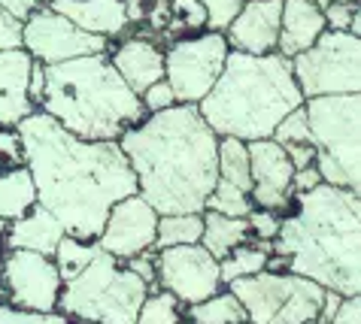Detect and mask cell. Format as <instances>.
<instances>
[{
  "label": "cell",
  "instance_id": "cell-33",
  "mask_svg": "<svg viewBox=\"0 0 361 324\" xmlns=\"http://www.w3.org/2000/svg\"><path fill=\"white\" fill-rule=\"evenodd\" d=\"M246 221H249V237H255L258 242H274L279 234V221H283V216H279V212H270V209L252 206Z\"/></svg>",
  "mask_w": 361,
  "mask_h": 324
},
{
  "label": "cell",
  "instance_id": "cell-50",
  "mask_svg": "<svg viewBox=\"0 0 361 324\" xmlns=\"http://www.w3.org/2000/svg\"><path fill=\"white\" fill-rule=\"evenodd\" d=\"M313 324H316V321H313Z\"/></svg>",
  "mask_w": 361,
  "mask_h": 324
},
{
  "label": "cell",
  "instance_id": "cell-42",
  "mask_svg": "<svg viewBox=\"0 0 361 324\" xmlns=\"http://www.w3.org/2000/svg\"><path fill=\"white\" fill-rule=\"evenodd\" d=\"M319 185H322V176H319L316 167L295 170V176H292V194H307V191H313Z\"/></svg>",
  "mask_w": 361,
  "mask_h": 324
},
{
  "label": "cell",
  "instance_id": "cell-37",
  "mask_svg": "<svg viewBox=\"0 0 361 324\" xmlns=\"http://www.w3.org/2000/svg\"><path fill=\"white\" fill-rule=\"evenodd\" d=\"M140 104H143L146 116H152V113H161V109L176 106V97H173V91H170V85L161 79V82H155L152 88H146L143 94H140Z\"/></svg>",
  "mask_w": 361,
  "mask_h": 324
},
{
  "label": "cell",
  "instance_id": "cell-6",
  "mask_svg": "<svg viewBox=\"0 0 361 324\" xmlns=\"http://www.w3.org/2000/svg\"><path fill=\"white\" fill-rule=\"evenodd\" d=\"M149 285L106 251L61 285L55 312L79 324H134Z\"/></svg>",
  "mask_w": 361,
  "mask_h": 324
},
{
  "label": "cell",
  "instance_id": "cell-41",
  "mask_svg": "<svg viewBox=\"0 0 361 324\" xmlns=\"http://www.w3.org/2000/svg\"><path fill=\"white\" fill-rule=\"evenodd\" d=\"M328 324H361V297H343Z\"/></svg>",
  "mask_w": 361,
  "mask_h": 324
},
{
  "label": "cell",
  "instance_id": "cell-31",
  "mask_svg": "<svg viewBox=\"0 0 361 324\" xmlns=\"http://www.w3.org/2000/svg\"><path fill=\"white\" fill-rule=\"evenodd\" d=\"M270 139L279 146V149H292V146H313V137H310V127H307V116H304V106L292 109L283 121L276 125V130L270 134ZM316 149V146H313Z\"/></svg>",
  "mask_w": 361,
  "mask_h": 324
},
{
  "label": "cell",
  "instance_id": "cell-49",
  "mask_svg": "<svg viewBox=\"0 0 361 324\" xmlns=\"http://www.w3.org/2000/svg\"><path fill=\"white\" fill-rule=\"evenodd\" d=\"M67 324H70V321H67Z\"/></svg>",
  "mask_w": 361,
  "mask_h": 324
},
{
  "label": "cell",
  "instance_id": "cell-27",
  "mask_svg": "<svg viewBox=\"0 0 361 324\" xmlns=\"http://www.w3.org/2000/svg\"><path fill=\"white\" fill-rule=\"evenodd\" d=\"M216 170L219 179L234 185L249 194V151L243 139L234 137H219V149H216Z\"/></svg>",
  "mask_w": 361,
  "mask_h": 324
},
{
  "label": "cell",
  "instance_id": "cell-34",
  "mask_svg": "<svg viewBox=\"0 0 361 324\" xmlns=\"http://www.w3.org/2000/svg\"><path fill=\"white\" fill-rule=\"evenodd\" d=\"M25 167V151L16 127H0V173Z\"/></svg>",
  "mask_w": 361,
  "mask_h": 324
},
{
  "label": "cell",
  "instance_id": "cell-25",
  "mask_svg": "<svg viewBox=\"0 0 361 324\" xmlns=\"http://www.w3.org/2000/svg\"><path fill=\"white\" fill-rule=\"evenodd\" d=\"M200 234H204V218L195 216V212H188V216H158L152 251L173 246H197Z\"/></svg>",
  "mask_w": 361,
  "mask_h": 324
},
{
  "label": "cell",
  "instance_id": "cell-13",
  "mask_svg": "<svg viewBox=\"0 0 361 324\" xmlns=\"http://www.w3.org/2000/svg\"><path fill=\"white\" fill-rule=\"evenodd\" d=\"M155 285L173 294L183 306L219 294V261L204 246H173L155 251Z\"/></svg>",
  "mask_w": 361,
  "mask_h": 324
},
{
  "label": "cell",
  "instance_id": "cell-17",
  "mask_svg": "<svg viewBox=\"0 0 361 324\" xmlns=\"http://www.w3.org/2000/svg\"><path fill=\"white\" fill-rule=\"evenodd\" d=\"M34 58L25 49L0 52V127H16L22 118L37 113V106L27 97Z\"/></svg>",
  "mask_w": 361,
  "mask_h": 324
},
{
  "label": "cell",
  "instance_id": "cell-35",
  "mask_svg": "<svg viewBox=\"0 0 361 324\" xmlns=\"http://www.w3.org/2000/svg\"><path fill=\"white\" fill-rule=\"evenodd\" d=\"M0 324H67V318L58 312H27L0 303Z\"/></svg>",
  "mask_w": 361,
  "mask_h": 324
},
{
  "label": "cell",
  "instance_id": "cell-8",
  "mask_svg": "<svg viewBox=\"0 0 361 324\" xmlns=\"http://www.w3.org/2000/svg\"><path fill=\"white\" fill-rule=\"evenodd\" d=\"M228 291L240 300L249 324H313L328 291L295 273H255L231 282Z\"/></svg>",
  "mask_w": 361,
  "mask_h": 324
},
{
  "label": "cell",
  "instance_id": "cell-28",
  "mask_svg": "<svg viewBox=\"0 0 361 324\" xmlns=\"http://www.w3.org/2000/svg\"><path fill=\"white\" fill-rule=\"evenodd\" d=\"M97 251L100 246L97 242H85V239H76V237H61V242L55 246V270H58V276H61V285L64 282H70L73 276H79L92 261L97 258Z\"/></svg>",
  "mask_w": 361,
  "mask_h": 324
},
{
  "label": "cell",
  "instance_id": "cell-19",
  "mask_svg": "<svg viewBox=\"0 0 361 324\" xmlns=\"http://www.w3.org/2000/svg\"><path fill=\"white\" fill-rule=\"evenodd\" d=\"M46 6L92 37L109 39L128 27L122 0H49Z\"/></svg>",
  "mask_w": 361,
  "mask_h": 324
},
{
  "label": "cell",
  "instance_id": "cell-23",
  "mask_svg": "<svg viewBox=\"0 0 361 324\" xmlns=\"http://www.w3.org/2000/svg\"><path fill=\"white\" fill-rule=\"evenodd\" d=\"M37 206V188L27 167L0 173V221H18Z\"/></svg>",
  "mask_w": 361,
  "mask_h": 324
},
{
  "label": "cell",
  "instance_id": "cell-3",
  "mask_svg": "<svg viewBox=\"0 0 361 324\" xmlns=\"http://www.w3.org/2000/svg\"><path fill=\"white\" fill-rule=\"evenodd\" d=\"M274 239L270 273H295L340 297L361 294V200L355 191L319 185L292 197Z\"/></svg>",
  "mask_w": 361,
  "mask_h": 324
},
{
  "label": "cell",
  "instance_id": "cell-24",
  "mask_svg": "<svg viewBox=\"0 0 361 324\" xmlns=\"http://www.w3.org/2000/svg\"><path fill=\"white\" fill-rule=\"evenodd\" d=\"M270 255H274V242H243L219 261V279H222V285H231L237 279L264 273Z\"/></svg>",
  "mask_w": 361,
  "mask_h": 324
},
{
  "label": "cell",
  "instance_id": "cell-16",
  "mask_svg": "<svg viewBox=\"0 0 361 324\" xmlns=\"http://www.w3.org/2000/svg\"><path fill=\"white\" fill-rule=\"evenodd\" d=\"M279 15H283V0H243L234 22L225 27L228 49L243 55H274Z\"/></svg>",
  "mask_w": 361,
  "mask_h": 324
},
{
  "label": "cell",
  "instance_id": "cell-14",
  "mask_svg": "<svg viewBox=\"0 0 361 324\" xmlns=\"http://www.w3.org/2000/svg\"><path fill=\"white\" fill-rule=\"evenodd\" d=\"M155 228H158V212L140 194H131L113 204L104 221V230L97 237V246L100 251H106V255H113L116 261L125 264V261L143 255V251H152Z\"/></svg>",
  "mask_w": 361,
  "mask_h": 324
},
{
  "label": "cell",
  "instance_id": "cell-46",
  "mask_svg": "<svg viewBox=\"0 0 361 324\" xmlns=\"http://www.w3.org/2000/svg\"><path fill=\"white\" fill-rule=\"evenodd\" d=\"M4 230H6V221H0V255H4Z\"/></svg>",
  "mask_w": 361,
  "mask_h": 324
},
{
  "label": "cell",
  "instance_id": "cell-12",
  "mask_svg": "<svg viewBox=\"0 0 361 324\" xmlns=\"http://www.w3.org/2000/svg\"><path fill=\"white\" fill-rule=\"evenodd\" d=\"M22 49L37 64L52 67L85 55H106L109 39L85 34L76 25H70L64 15L52 13L49 6H39L22 22Z\"/></svg>",
  "mask_w": 361,
  "mask_h": 324
},
{
  "label": "cell",
  "instance_id": "cell-18",
  "mask_svg": "<svg viewBox=\"0 0 361 324\" xmlns=\"http://www.w3.org/2000/svg\"><path fill=\"white\" fill-rule=\"evenodd\" d=\"M109 64L137 97L164 79V52L146 37H131L122 46H116Z\"/></svg>",
  "mask_w": 361,
  "mask_h": 324
},
{
  "label": "cell",
  "instance_id": "cell-4",
  "mask_svg": "<svg viewBox=\"0 0 361 324\" xmlns=\"http://www.w3.org/2000/svg\"><path fill=\"white\" fill-rule=\"evenodd\" d=\"M298 106H304V97L295 85L292 61L279 58L276 52H228L222 76L197 104V113L216 137L252 143L270 139L279 121Z\"/></svg>",
  "mask_w": 361,
  "mask_h": 324
},
{
  "label": "cell",
  "instance_id": "cell-26",
  "mask_svg": "<svg viewBox=\"0 0 361 324\" xmlns=\"http://www.w3.org/2000/svg\"><path fill=\"white\" fill-rule=\"evenodd\" d=\"M185 318L188 324H243L246 312L231 291H219L195 306H185Z\"/></svg>",
  "mask_w": 361,
  "mask_h": 324
},
{
  "label": "cell",
  "instance_id": "cell-30",
  "mask_svg": "<svg viewBox=\"0 0 361 324\" xmlns=\"http://www.w3.org/2000/svg\"><path fill=\"white\" fill-rule=\"evenodd\" d=\"M204 209L219 212V216H228V218H246L249 212H252V200H249L246 191H240L234 185H228V182L216 179V185H213V191H209Z\"/></svg>",
  "mask_w": 361,
  "mask_h": 324
},
{
  "label": "cell",
  "instance_id": "cell-9",
  "mask_svg": "<svg viewBox=\"0 0 361 324\" xmlns=\"http://www.w3.org/2000/svg\"><path fill=\"white\" fill-rule=\"evenodd\" d=\"M292 76L304 100L361 91V39L325 30L307 52L292 58Z\"/></svg>",
  "mask_w": 361,
  "mask_h": 324
},
{
  "label": "cell",
  "instance_id": "cell-47",
  "mask_svg": "<svg viewBox=\"0 0 361 324\" xmlns=\"http://www.w3.org/2000/svg\"><path fill=\"white\" fill-rule=\"evenodd\" d=\"M176 324H188V318H185V316H183V318H179V321H176Z\"/></svg>",
  "mask_w": 361,
  "mask_h": 324
},
{
  "label": "cell",
  "instance_id": "cell-11",
  "mask_svg": "<svg viewBox=\"0 0 361 324\" xmlns=\"http://www.w3.org/2000/svg\"><path fill=\"white\" fill-rule=\"evenodd\" d=\"M58 294H61V276L52 258L37 251L0 255V303L27 312H55Z\"/></svg>",
  "mask_w": 361,
  "mask_h": 324
},
{
  "label": "cell",
  "instance_id": "cell-15",
  "mask_svg": "<svg viewBox=\"0 0 361 324\" xmlns=\"http://www.w3.org/2000/svg\"><path fill=\"white\" fill-rule=\"evenodd\" d=\"M249 151V200L258 209L286 212L292 206V176L295 167L274 139H252Z\"/></svg>",
  "mask_w": 361,
  "mask_h": 324
},
{
  "label": "cell",
  "instance_id": "cell-39",
  "mask_svg": "<svg viewBox=\"0 0 361 324\" xmlns=\"http://www.w3.org/2000/svg\"><path fill=\"white\" fill-rule=\"evenodd\" d=\"M167 4L176 15H183V27L197 30V27L207 25V15H204V9H200L197 0H167Z\"/></svg>",
  "mask_w": 361,
  "mask_h": 324
},
{
  "label": "cell",
  "instance_id": "cell-1",
  "mask_svg": "<svg viewBox=\"0 0 361 324\" xmlns=\"http://www.w3.org/2000/svg\"><path fill=\"white\" fill-rule=\"evenodd\" d=\"M37 204L52 212L67 237L97 242L109 209L137 194L134 170L118 143H88L37 109L16 125Z\"/></svg>",
  "mask_w": 361,
  "mask_h": 324
},
{
  "label": "cell",
  "instance_id": "cell-20",
  "mask_svg": "<svg viewBox=\"0 0 361 324\" xmlns=\"http://www.w3.org/2000/svg\"><path fill=\"white\" fill-rule=\"evenodd\" d=\"M325 34L322 9L307 4V0H283V15H279V39L276 55L292 61L300 52H307L319 37Z\"/></svg>",
  "mask_w": 361,
  "mask_h": 324
},
{
  "label": "cell",
  "instance_id": "cell-38",
  "mask_svg": "<svg viewBox=\"0 0 361 324\" xmlns=\"http://www.w3.org/2000/svg\"><path fill=\"white\" fill-rule=\"evenodd\" d=\"M9 49H22V22L0 6V52H9Z\"/></svg>",
  "mask_w": 361,
  "mask_h": 324
},
{
  "label": "cell",
  "instance_id": "cell-40",
  "mask_svg": "<svg viewBox=\"0 0 361 324\" xmlns=\"http://www.w3.org/2000/svg\"><path fill=\"white\" fill-rule=\"evenodd\" d=\"M125 267L131 270L137 279H143L149 288H155V251H143V255L125 261Z\"/></svg>",
  "mask_w": 361,
  "mask_h": 324
},
{
  "label": "cell",
  "instance_id": "cell-10",
  "mask_svg": "<svg viewBox=\"0 0 361 324\" xmlns=\"http://www.w3.org/2000/svg\"><path fill=\"white\" fill-rule=\"evenodd\" d=\"M228 52L231 49L225 34H216V30L170 43L164 52V82L173 91L176 104L197 106L222 76Z\"/></svg>",
  "mask_w": 361,
  "mask_h": 324
},
{
  "label": "cell",
  "instance_id": "cell-44",
  "mask_svg": "<svg viewBox=\"0 0 361 324\" xmlns=\"http://www.w3.org/2000/svg\"><path fill=\"white\" fill-rule=\"evenodd\" d=\"M122 6H125V15H128V22H143V18H146L143 0H122Z\"/></svg>",
  "mask_w": 361,
  "mask_h": 324
},
{
  "label": "cell",
  "instance_id": "cell-36",
  "mask_svg": "<svg viewBox=\"0 0 361 324\" xmlns=\"http://www.w3.org/2000/svg\"><path fill=\"white\" fill-rule=\"evenodd\" d=\"M355 15H358V4H328V6H322L325 30H337V34H349Z\"/></svg>",
  "mask_w": 361,
  "mask_h": 324
},
{
  "label": "cell",
  "instance_id": "cell-45",
  "mask_svg": "<svg viewBox=\"0 0 361 324\" xmlns=\"http://www.w3.org/2000/svg\"><path fill=\"white\" fill-rule=\"evenodd\" d=\"M307 4H313V6L322 9V6H328V4H334V0H307Z\"/></svg>",
  "mask_w": 361,
  "mask_h": 324
},
{
  "label": "cell",
  "instance_id": "cell-29",
  "mask_svg": "<svg viewBox=\"0 0 361 324\" xmlns=\"http://www.w3.org/2000/svg\"><path fill=\"white\" fill-rule=\"evenodd\" d=\"M183 312H185L183 303L155 285V288H149L146 300L140 303L134 324H176L179 318H183Z\"/></svg>",
  "mask_w": 361,
  "mask_h": 324
},
{
  "label": "cell",
  "instance_id": "cell-48",
  "mask_svg": "<svg viewBox=\"0 0 361 324\" xmlns=\"http://www.w3.org/2000/svg\"><path fill=\"white\" fill-rule=\"evenodd\" d=\"M243 324H249V321H243Z\"/></svg>",
  "mask_w": 361,
  "mask_h": 324
},
{
  "label": "cell",
  "instance_id": "cell-22",
  "mask_svg": "<svg viewBox=\"0 0 361 324\" xmlns=\"http://www.w3.org/2000/svg\"><path fill=\"white\" fill-rule=\"evenodd\" d=\"M204 218V234H200V242L209 255L216 261H222L228 251H234L237 246H243L252 237H249V221L246 218H228V216H219V212H200Z\"/></svg>",
  "mask_w": 361,
  "mask_h": 324
},
{
  "label": "cell",
  "instance_id": "cell-43",
  "mask_svg": "<svg viewBox=\"0 0 361 324\" xmlns=\"http://www.w3.org/2000/svg\"><path fill=\"white\" fill-rule=\"evenodd\" d=\"M46 4H49V0H0V6H4L13 18H18V22H25L27 15L37 13V9L46 6Z\"/></svg>",
  "mask_w": 361,
  "mask_h": 324
},
{
  "label": "cell",
  "instance_id": "cell-2",
  "mask_svg": "<svg viewBox=\"0 0 361 324\" xmlns=\"http://www.w3.org/2000/svg\"><path fill=\"white\" fill-rule=\"evenodd\" d=\"M137 179V194L158 216H200L213 191L219 137L207 127L197 106L176 104L146 116L118 137Z\"/></svg>",
  "mask_w": 361,
  "mask_h": 324
},
{
  "label": "cell",
  "instance_id": "cell-7",
  "mask_svg": "<svg viewBox=\"0 0 361 324\" xmlns=\"http://www.w3.org/2000/svg\"><path fill=\"white\" fill-rule=\"evenodd\" d=\"M307 127L316 146V170L325 185L361 188V94L304 100Z\"/></svg>",
  "mask_w": 361,
  "mask_h": 324
},
{
  "label": "cell",
  "instance_id": "cell-21",
  "mask_svg": "<svg viewBox=\"0 0 361 324\" xmlns=\"http://www.w3.org/2000/svg\"><path fill=\"white\" fill-rule=\"evenodd\" d=\"M61 237H64V228L58 225V218L37 204L25 218L9 221L6 225L4 249L6 251H37V255L52 258Z\"/></svg>",
  "mask_w": 361,
  "mask_h": 324
},
{
  "label": "cell",
  "instance_id": "cell-32",
  "mask_svg": "<svg viewBox=\"0 0 361 324\" xmlns=\"http://www.w3.org/2000/svg\"><path fill=\"white\" fill-rule=\"evenodd\" d=\"M197 4L207 15V27L216 34H225V27L234 22V15L243 6V0H197Z\"/></svg>",
  "mask_w": 361,
  "mask_h": 324
},
{
  "label": "cell",
  "instance_id": "cell-5",
  "mask_svg": "<svg viewBox=\"0 0 361 324\" xmlns=\"http://www.w3.org/2000/svg\"><path fill=\"white\" fill-rule=\"evenodd\" d=\"M37 109L88 143H118L128 127L146 118L140 97L113 70L109 55L43 67V97Z\"/></svg>",
  "mask_w": 361,
  "mask_h": 324
}]
</instances>
